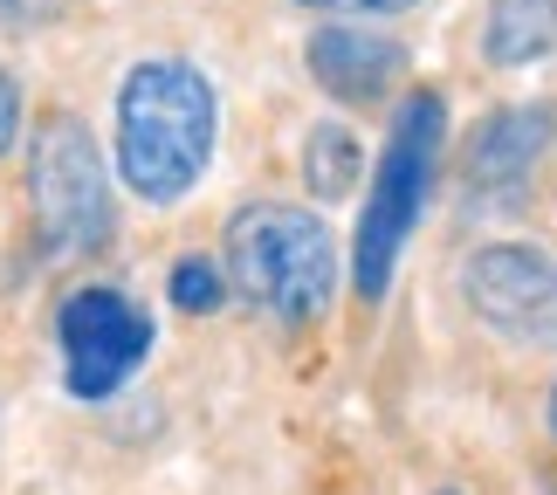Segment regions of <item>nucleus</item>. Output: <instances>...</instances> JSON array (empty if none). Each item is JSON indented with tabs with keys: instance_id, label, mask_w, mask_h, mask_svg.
Masks as SVG:
<instances>
[{
	"instance_id": "f257e3e1",
	"label": "nucleus",
	"mask_w": 557,
	"mask_h": 495,
	"mask_svg": "<svg viewBox=\"0 0 557 495\" xmlns=\"http://www.w3.org/2000/svg\"><path fill=\"white\" fill-rule=\"evenodd\" d=\"M221 138L213 76L186 55H145L117 83V180L145 207H180L200 193Z\"/></svg>"
},
{
	"instance_id": "f03ea898",
	"label": "nucleus",
	"mask_w": 557,
	"mask_h": 495,
	"mask_svg": "<svg viewBox=\"0 0 557 495\" xmlns=\"http://www.w3.org/2000/svg\"><path fill=\"white\" fill-rule=\"evenodd\" d=\"M221 275L275 324H324L337 304V242L310 207L248 200L221 227Z\"/></svg>"
},
{
	"instance_id": "7ed1b4c3",
	"label": "nucleus",
	"mask_w": 557,
	"mask_h": 495,
	"mask_svg": "<svg viewBox=\"0 0 557 495\" xmlns=\"http://www.w3.org/2000/svg\"><path fill=\"white\" fill-rule=\"evenodd\" d=\"M441 145H447V103H441V90H413L399 103L393 132H385V152L366 186V213H358V234H351V283L366 304H379L393 289L399 255L413 242L426 200H434Z\"/></svg>"
},
{
	"instance_id": "20e7f679",
	"label": "nucleus",
	"mask_w": 557,
	"mask_h": 495,
	"mask_svg": "<svg viewBox=\"0 0 557 495\" xmlns=\"http://www.w3.org/2000/svg\"><path fill=\"white\" fill-rule=\"evenodd\" d=\"M28 207H35V242L49 262L97 255L111 242V180H103V152L76 111H49L35 124Z\"/></svg>"
},
{
	"instance_id": "39448f33",
	"label": "nucleus",
	"mask_w": 557,
	"mask_h": 495,
	"mask_svg": "<svg viewBox=\"0 0 557 495\" xmlns=\"http://www.w3.org/2000/svg\"><path fill=\"white\" fill-rule=\"evenodd\" d=\"M55 351H62V385L76 399H111L152 358V317L138 296L111 283H83L55 310Z\"/></svg>"
},
{
	"instance_id": "423d86ee",
	"label": "nucleus",
	"mask_w": 557,
	"mask_h": 495,
	"mask_svg": "<svg viewBox=\"0 0 557 495\" xmlns=\"http://www.w3.org/2000/svg\"><path fill=\"white\" fill-rule=\"evenodd\" d=\"M461 304L523 351H557V255L537 242H488L461 262Z\"/></svg>"
},
{
	"instance_id": "0eeeda50",
	"label": "nucleus",
	"mask_w": 557,
	"mask_h": 495,
	"mask_svg": "<svg viewBox=\"0 0 557 495\" xmlns=\"http://www.w3.org/2000/svg\"><path fill=\"white\" fill-rule=\"evenodd\" d=\"M557 145V111L550 103H503L488 111L475 132L461 138V186H468V207L482 213H509L530 200L537 172Z\"/></svg>"
},
{
	"instance_id": "6e6552de",
	"label": "nucleus",
	"mask_w": 557,
	"mask_h": 495,
	"mask_svg": "<svg viewBox=\"0 0 557 495\" xmlns=\"http://www.w3.org/2000/svg\"><path fill=\"white\" fill-rule=\"evenodd\" d=\"M304 70H310V83L331 103H345V111H379V103L399 97L413 55H406V41L385 35V28H366V21H331V28H310Z\"/></svg>"
},
{
	"instance_id": "1a4fd4ad",
	"label": "nucleus",
	"mask_w": 557,
	"mask_h": 495,
	"mask_svg": "<svg viewBox=\"0 0 557 495\" xmlns=\"http://www.w3.org/2000/svg\"><path fill=\"white\" fill-rule=\"evenodd\" d=\"M482 55L496 70H530V62L557 55V0H488Z\"/></svg>"
},
{
	"instance_id": "9d476101",
	"label": "nucleus",
	"mask_w": 557,
	"mask_h": 495,
	"mask_svg": "<svg viewBox=\"0 0 557 495\" xmlns=\"http://www.w3.org/2000/svg\"><path fill=\"white\" fill-rule=\"evenodd\" d=\"M358 180H366V138L351 132V124H337V117H324V124H310L304 132V186L317 193V200H351L358 193Z\"/></svg>"
},
{
	"instance_id": "9b49d317",
	"label": "nucleus",
	"mask_w": 557,
	"mask_h": 495,
	"mask_svg": "<svg viewBox=\"0 0 557 495\" xmlns=\"http://www.w3.org/2000/svg\"><path fill=\"white\" fill-rule=\"evenodd\" d=\"M165 296H173L186 317H213L227 304V275H221V262H207V255H180L173 275H165Z\"/></svg>"
},
{
	"instance_id": "f8f14e48",
	"label": "nucleus",
	"mask_w": 557,
	"mask_h": 495,
	"mask_svg": "<svg viewBox=\"0 0 557 495\" xmlns=\"http://www.w3.org/2000/svg\"><path fill=\"white\" fill-rule=\"evenodd\" d=\"M310 14H331V21H385V14H413L420 0H296Z\"/></svg>"
},
{
	"instance_id": "ddd939ff",
	"label": "nucleus",
	"mask_w": 557,
	"mask_h": 495,
	"mask_svg": "<svg viewBox=\"0 0 557 495\" xmlns=\"http://www.w3.org/2000/svg\"><path fill=\"white\" fill-rule=\"evenodd\" d=\"M14 138H21V83H14L8 62H0V159L14 152Z\"/></svg>"
},
{
	"instance_id": "4468645a",
	"label": "nucleus",
	"mask_w": 557,
	"mask_h": 495,
	"mask_svg": "<svg viewBox=\"0 0 557 495\" xmlns=\"http://www.w3.org/2000/svg\"><path fill=\"white\" fill-rule=\"evenodd\" d=\"M55 8L62 0H0V21H8V28H41Z\"/></svg>"
},
{
	"instance_id": "2eb2a0df",
	"label": "nucleus",
	"mask_w": 557,
	"mask_h": 495,
	"mask_svg": "<svg viewBox=\"0 0 557 495\" xmlns=\"http://www.w3.org/2000/svg\"><path fill=\"white\" fill-rule=\"evenodd\" d=\"M550 434H557V385H550Z\"/></svg>"
},
{
	"instance_id": "dca6fc26",
	"label": "nucleus",
	"mask_w": 557,
	"mask_h": 495,
	"mask_svg": "<svg viewBox=\"0 0 557 495\" xmlns=\"http://www.w3.org/2000/svg\"><path fill=\"white\" fill-rule=\"evenodd\" d=\"M434 495H461V488H434Z\"/></svg>"
}]
</instances>
